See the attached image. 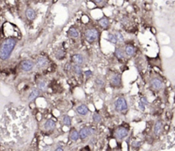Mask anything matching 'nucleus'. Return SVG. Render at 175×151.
<instances>
[{
	"label": "nucleus",
	"mask_w": 175,
	"mask_h": 151,
	"mask_svg": "<svg viewBox=\"0 0 175 151\" xmlns=\"http://www.w3.org/2000/svg\"><path fill=\"white\" fill-rule=\"evenodd\" d=\"M114 55L118 60H124L125 58V54L124 49L120 47H117L114 49Z\"/></svg>",
	"instance_id": "6ab92c4d"
},
{
	"label": "nucleus",
	"mask_w": 175,
	"mask_h": 151,
	"mask_svg": "<svg viewBox=\"0 0 175 151\" xmlns=\"http://www.w3.org/2000/svg\"><path fill=\"white\" fill-rule=\"evenodd\" d=\"M64 71L66 73L72 72V64L71 63H66L64 66Z\"/></svg>",
	"instance_id": "c756f323"
},
{
	"label": "nucleus",
	"mask_w": 175,
	"mask_h": 151,
	"mask_svg": "<svg viewBox=\"0 0 175 151\" xmlns=\"http://www.w3.org/2000/svg\"><path fill=\"white\" fill-rule=\"evenodd\" d=\"M35 65L36 68L41 71V70H45V69L47 68V66L49 65V61H48V59L46 57L39 56L36 58Z\"/></svg>",
	"instance_id": "9d476101"
},
{
	"label": "nucleus",
	"mask_w": 175,
	"mask_h": 151,
	"mask_svg": "<svg viewBox=\"0 0 175 151\" xmlns=\"http://www.w3.org/2000/svg\"><path fill=\"white\" fill-rule=\"evenodd\" d=\"M56 126H57V124H56V122L54 121L53 119H47L44 123V129L47 130V131H52V130H55Z\"/></svg>",
	"instance_id": "2eb2a0df"
},
{
	"label": "nucleus",
	"mask_w": 175,
	"mask_h": 151,
	"mask_svg": "<svg viewBox=\"0 0 175 151\" xmlns=\"http://www.w3.org/2000/svg\"><path fill=\"white\" fill-rule=\"evenodd\" d=\"M83 76L86 77V79H90V77L93 76V72L91 71L90 70H88V71H86L83 72Z\"/></svg>",
	"instance_id": "7c9ffc66"
},
{
	"label": "nucleus",
	"mask_w": 175,
	"mask_h": 151,
	"mask_svg": "<svg viewBox=\"0 0 175 151\" xmlns=\"http://www.w3.org/2000/svg\"><path fill=\"white\" fill-rule=\"evenodd\" d=\"M149 83H150V88L153 90H154V91H159V90L162 89L163 85H164L163 81L160 77H158V76L151 77L150 79Z\"/></svg>",
	"instance_id": "423d86ee"
},
{
	"label": "nucleus",
	"mask_w": 175,
	"mask_h": 151,
	"mask_svg": "<svg viewBox=\"0 0 175 151\" xmlns=\"http://www.w3.org/2000/svg\"><path fill=\"white\" fill-rule=\"evenodd\" d=\"M163 130V122L161 120H157L155 121L154 125V127H153V132H154V135L155 137H158L160 136Z\"/></svg>",
	"instance_id": "f8f14e48"
},
{
	"label": "nucleus",
	"mask_w": 175,
	"mask_h": 151,
	"mask_svg": "<svg viewBox=\"0 0 175 151\" xmlns=\"http://www.w3.org/2000/svg\"><path fill=\"white\" fill-rule=\"evenodd\" d=\"M67 34L70 38L71 39H76L78 38L79 35H80V33H79V30L75 27H71L69 30L67 31Z\"/></svg>",
	"instance_id": "aec40b11"
},
{
	"label": "nucleus",
	"mask_w": 175,
	"mask_h": 151,
	"mask_svg": "<svg viewBox=\"0 0 175 151\" xmlns=\"http://www.w3.org/2000/svg\"><path fill=\"white\" fill-rule=\"evenodd\" d=\"M95 130L91 126H84L80 129L79 130V137L81 140H85L86 138H88L90 136H92L94 133Z\"/></svg>",
	"instance_id": "0eeeda50"
},
{
	"label": "nucleus",
	"mask_w": 175,
	"mask_h": 151,
	"mask_svg": "<svg viewBox=\"0 0 175 151\" xmlns=\"http://www.w3.org/2000/svg\"><path fill=\"white\" fill-rule=\"evenodd\" d=\"M94 84H95V86H96L97 88H99V89H103L105 84H106V82H105V79L103 78V76H96L95 79H94Z\"/></svg>",
	"instance_id": "5701e85b"
},
{
	"label": "nucleus",
	"mask_w": 175,
	"mask_h": 151,
	"mask_svg": "<svg viewBox=\"0 0 175 151\" xmlns=\"http://www.w3.org/2000/svg\"><path fill=\"white\" fill-rule=\"evenodd\" d=\"M17 44V39L15 37H8L0 45V59L7 60L11 57L12 52Z\"/></svg>",
	"instance_id": "f257e3e1"
},
{
	"label": "nucleus",
	"mask_w": 175,
	"mask_h": 151,
	"mask_svg": "<svg viewBox=\"0 0 175 151\" xmlns=\"http://www.w3.org/2000/svg\"><path fill=\"white\" fill-rule=\"evenodd\" d=\"M20 69L21 71L24 72H30L32 71L34 68L35 67V62H33L32 60L30 59H25V60H22V61L20 63Z\"/></svg>",
	"instance_id": "6e6552de"
},
{
	"label": "nucleus",
	"mask_w": 175,
	"mask_h": 151,
	"mask_svg": "<svg viewBox=\"0 0 175 151\" xmlns=\"http://www.w3.org/2000/svg\"><path fill=\"white\" fill-rule=\"evenodd\" d=\"M107 40H108L109 42H111L112 44H114V45L118 44V40L116 39V37H115L113 33H108V34H107Z\"/></svg>",
	"instance_id": "bb28decb"
},
{
	"label": "nucleus",
	"mask_w": 175,
	"mask_h": 151,
	"mask_svg": "<svg viewBox=\"0 0 175 151\" xmlns=\"http://www.w3.org/2000/svg\"><path fill=\"white\" fill-rule=\"evenodd\" d=\"M54 151H64V148H63V147H58V148H56L55 149H54Z\"/></svg>",
	"instance_id": "72a5a7b5"
},
{
	"label": "nucleus",
	"mask_w": 175,
	"mask_h": 151,
	"mask_svg": "<svg viewBox=\"0 0 175 151\" xmlns=\"http://www.w3.org/2000/svg\"><path fill=\"white\" fill-rule=\"evenodd\" d=\"M25 16L26 17L28 18L29 20L33 21V20H35L36 18V16H37V13H36V11L35 9L29 7L25 11Z\"/></svg>",
	"instance_id": "a211bd4d"
},
{
	"label": "nucleus",
	"mask_w": 175,
	"mask_h": 151,
	"mask_svg": "<svg viewBox=\"0 0 175 151\" xmlns=\"http://www.w3.org/2000/svg\"><path fill=\"white\" fill-rule=\"evenodd\" d=\"M129 131H130V130H129V128L127 126H118V128L115 130V132H114L115 138H116L117 140L122 141L123 139H125V137L128 136Z\"/></svg>",
	"instance_id": "39448f33"
},
{
	"label": "nucleus",
	"mask_w": 175,
	"mask_h": 151,
	"mask_svg": "<svg viewBox=\"0 0 175 151\" xmlns=\"http://www.w3.org/2000/svg\"><path fill=\"white\" fill-rule=\"evenodd\" d=\"M71 118L70 117L69 115L67 114H65V115L63 116V119H62V122L64 124V126H67V127H70V126H71Z\"/></svg>",
	"instance_id": "a878e982"
},
{
	"label": "nucleus",
	"mask_w": 175,
	"mask_h": 151,
	"mask_svg": "<svg viewBox=\"0 0 175 151\" xmlns=\"http://www.w3.org/2000/svg\"><path fill=\"white\" fill-rule=\"evenodd\" d=\"M72 73L76 76H82V66H79V65H72Z\"/></svg>",
	"instance_id": "b1692460"
},
{
	"label": "nucleus",
	"mask_w": 175,
	"mask_h": 151,
	"mask_svg": "<svg viewBox=\"0 0 175 151\" xmlns=\"http://www.w3.org/2000/svg\"><path fill=\"white\" fill-rule=\"evenodd\" d=\"M142 146V143L140 141H134L131 144V147H132L133 150H137L138 149H140V147Z\"/></svg>",
	"instance_id": "c85d7f7f"
},
{
	"label": "nucleus",
	"mask_w": 175,
	"mask_h": 151,
	"mask_svg": "<svg viewBox=\"0 0 175 151\" xmlns=\"http://www.w3.org/2000/svg\"><path fill=\"white\" fill-rule=\"evenodd\" d=\"M114 109L115 111L118 112L122 114H125L128 112V104L127 101L124 96H119L115 100L114 103Z\"/></svg>",
	"instance_id": "7ed1b4c3"
},
{
	"label": "nucleus",
	"mask_w": 175,
	"mask_h": 151,
	"mask_svg": "<svg viewBox=\"0 0 175 151\" xmlns=\"http://www.w3.org/2000/svg\"><path fill=\"white\" fill-rule=\"evenodd\" d=\"M92 119H93V121L94 123H97V124H99V123L101 122V116L100 114L98 112H94L93 113V116H92Z\"/></svg>",
	"instance_id": "cd10ccee"
},
{
	"label": "nucleus",
	"mask_w": 175,
	"mask_h": 151,
	"mask_svg": "<svg viewBox=\"0 0 175 151\" xmlns=\"http://www.w3.org/2000/svg\"><path fill=\"white\" fill-rule=\"evenodd\" d=\"M140 101H141L143 105H145V106H147V105L149 104V101H148V100H147V98L144 97V96H143V97L141 98Z\"/></svg>",
	"instance_id": "473e14b6"
},
{
	"label": "nucleus",
	"mask_w": 175,
	"mask_h": 151,
	"mask_svg": "<svg viewBox=\"0 0 175 151\" xmlns=\"http://www.w3.org/2000/svg\"><path fill=\"white\" fill-rule=\"evenodd\" d=\"M138 108L141 111H145V108H146V106L145 105H143L141 101H139V103H138Z\"/></svg>",
	"instance_id": "2f4dec72"
},
{
	"label": "nucleus",
	"mask_w": 175,
	"mask_h": 151,
	"mask_svg": "<svg viewBox=\"0 0 175 151\" xmlns=\"http://www.w3.org/2000/svg\"><path fill=\"white\" fill-rule=\"evenodd\" d=\"M98 24L100 26V28H101L104 30H107L110 27V21H109V18L106 16H103L102 17L100 18L98 20Z\"/></svg>",
	"instance_id": "ddd939ff"
},
{
	"label": "nucleus",
	"mask_w": 175,
	"mask_h": 151,
	"mask_svg": "<svg viewBox=\"0 0 175 151\" xmlns=\"http://www.w3.org/2000/svg\"><path fill=\"white\" fill-rule=\"evenodd\" d=\"M124 51H125V56L127 57H132L136 54V47L131 43H126L125 46V48H124Z\"/></svg>",
	"instance_id": "9b49d317"
},
{
	"label": "nucleus",
	"mask_w": 175,
	"mask_h": 151,
	"mask_svg": "<svg viewBox=\"0 0 175 151\" xmlns=\"http://www.w3.org/2000/svg\"><path fill=\"white\" fill-rule=\"evenodd\" d=\"M110 86L113 89H118L122 86V76L118 71H112L109 76Z\"/></svg>",
	"instance_id": "20e7f679"
},
{
	"label": "nucleus",
	"mask_w": 175,
	"mask_h": 151,
	"mask_svg": "<svg viewBox=\"0 0 175 151\" xmlns=\"http://www.w3.org/2000/svg\"><path fill=\"white\" fill-rule=\"evenodd\" d=\"M113 34H114L116 39L118 40V43H124V42H125V37H124V35L122 34V33L120 32V31L116 30V31L113 32Z\"/></svg>",
	"instance_id": "393cba45"
},
{
	"label": "nucleus",
	"mask_w": 175,
	"mask_h": 151,
	"mask_svg": "<svg viewBox=\"0 0 175 151\" xmlns=\"http://www.w3.org/2000/svg\"><path fill=\"white\" fill-rule=\"evenodd\" d=\"M85 57L82 53H75L71 55V63L72 65L82 66L85 64Z\"/></svg>",
	"instance_id": "1a4fd4ad"
},
{
	"label": "nucleus",
	"mask_w": 175,
	"mask_h": 151,
	"mask_svg": "<svg viewBox=\"0 0 175 151\" xmlns=\"http://www.w3.org/2000/svg\"><path fill=\"white\" fill-rule=\"evenodd\" d=\"M54 56L58 60H62L65 58V51L62 47H58L54 52Z\"/></svg>",
	"instance_id": "4be33fe9"
},
{
	"label": "nucleus",
	"mask_w": 175,
	"mask_h": 151,
	"mask_svg": "<svg viewBox=\"0 0 175 151\" xmlns=\"http://www.w3.org/2000/svg\"><path fill=\"white\" fill-rule=\"evenodd\" d=\"M37 84V89L42 93V92H47V83L44 78H39L36 82Z\"/></svg>",
	"instance_id": "dca6fc26"
},
{
	"label": "nucleus",
	"mask_w": 175,
	"mask_h": 151,
	"mask_svg": "<svg viewBox=\"0 0 175 151\" xmlns=\"http://www.w3.org/2000/svg\"><path fill=\"white\" fill-rule=\"evenodd\" d=\"M84 37H85L86 41L90 44L96 43L100 38V32L98 29L94 27H90L86 29L84 32Z\"/></svg>",
	"instance_id": "f03ea898"
},
{
	"label": "nucleus",
	"mask_w": 175,
	"mask_h": 151,
	"mask_svg": "<svg viewBox=\"0 0 175 151\" xmlns=\"http://www.w3.org/2000/svg\"><path fill=\"white\" fill-rule=\"evenodd\" d=\"M69 139L72 141V142H76V141H78L80 139L79 131L76 130V129L74 128V127H72L71 129L70 130V131H69Z\"/></svg>",
	"instance_id": "f3484780"
},
{
	"label": "nucleus",
	"mask_w": 175,
	"mask_h": 151,
	"mask_svg": "<svg viewBox=\"0 0 175 151\" xmlns=\"http://www.w3.org/2000/svg\"><path fill=\"white\" fill-rule=\"evenodd\" d=\"M76 112L80 116H87L90 113V108L85 104H81L76 108Z\"/></svg>",
	"instance_id": "4468645a"
},
{
	"label": "nucleus",
	"mask_w": 175,
	"mask_h": 151,
	"mask_svg": "<svg viewBox=\"0 0 175 151\" xmlns=\"http://www.w3.org/2000/svg\"><path fill=\"white\" fill-rule=\"evenodd\" d=\"M40 94H41V92L39 91L38 89H34L30 92L29 95V101L30 102H32V101H35L37 99V98L40 96Z\"/></svg>",
	"instance_id": "412c9836"
}]
</instances>
